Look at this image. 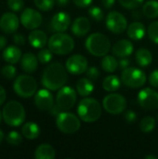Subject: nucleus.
<instances>
[{
	"instance_id": "1",
	"label": "nucleus",
	"mask_w": 158,
	"mask_h": 159,
	"mask_svg": "<svg viewBox=\"0 0 158 159\" xmlns=\"http://www.w3.org/2000/svg\"><path fill=\"white\" fill-rule=\"evenodd\" d=\"M67 70L60 62H52L48 64L43 74L42 85L49 90H59L67 82Z\"/></svg>"
},
{
	"instance_id": "2",
	"label": "nucleus",
	"mask_w": 158,
	"mask_h": 159,
	"mask_svg": "<svg viewBox=\"0 0 158 159\" xmlns=\"http://www.w3.org/2000/svg\"><path fill=\"white\" fill-rule=\"evenodd\" d=\"M102 106L94 98H85L81 100L77 106L79 118L86 123L96 122L102 116Z\"/></svg>"
},
{
	"instance_id": "3",
	"label": "nucleus",
	"mask_w": 158,
	"mask_h": 159,
	"mask_svg": "<svg viewBox=\"0 0 158 159\" xmlns=\"http://www.w3.org/2000/svg\"><path fill=\"white\" fill-rule=\"evenodd\" d=\"M87 50L95 57H103L111 49L110 39L102 33H93L86 40Z\"/></svg>"
},
{
	"instance_id": "4",
	"label": "nucleus",
	"mask_w": 158,
	"mask_h": 159,
	"mask_svg": "<svg viewBox=\"0 0 158 159\" xmlns=\"http://www.w3.org/2000/svg\"><path fill=\"white\" fill-rule=\"evenodd\" d=\"M3 119L8 126L19 127L25 121V110L17 101L8 102L2 111Z\"/></svg>"
},
{
	"instance_id": "5",
	"label": "nucleus",
	"mask_w": 158,
	"mask_h": 159,
	"mask_svg": "<svg viewBox=\"0 0 158 159\" xmlns=\"http://www.w3.org/2000/svg\"><path fill=\"white\" fill-rule=\"evenodd\" d=\"M47 46L53 54L66 55L74 48V40L67 34L56 33L48 39Z\"/></svg>"
},
{
	"instance_id": "6",
	"label": "nucleus",
	"mask_w": 158,
	"mask_h": 159,
	"mask_svg": "<svg viewBox=\"0 0 158 159\" xmlns=\"http://www.w3.org/2000/svg\"><path fill=\"white\" fill-rule=\"evenodd\" d=\"M15 93L21 98H30L36 93L37 83L35 79L28 75L18 76L13 84Z\"/></svg>"
},
{
	"instance_id": "7",
	"label": "nucleus",
	"mask_w": 158,
	"mask_h": 159,
	"mask_svg": "<svg viewBox=\"0 0 158 159\" xmlns=\"http://www.w3.org/2000/svg\"><path fill=\"white\" fill-rule=\"evenodd\" d=\"M56 125L60 131L65 134H74L80 129V119L73 113L62 111L56 116Z\"/></svg>"
},
{
	"instance_id": "8",
	"label": "nucleus",
	"mask_w": 158,
	"mask_h": 159,
	"mask_svg": "<svg viewBox=\"0 0 158 159\" xmlns=\"http://www.w3.org/2000/svg\"><path fill=\"white\" fill-rule=\"evenodd\" d=\"M146 75L140 68L128 67L121 74V81L124 85L131 89L142 88L146 83Z\"/></svg>"
},
{
	"instance_id": "9",
	"label": "nucleus",
	"mask_w": 158,
	"mask_h": 159,
	"mask_svg": "<svg viewBox=\"0 0 158 159\" xmlns=\"http://www.w3.org/2000/svg\"><path fill=\"white\" fill-rule=\"evenodd\" d=\"M127 100L118 93H111L104 97L102 101L103 109L111 115H119L127 108Z\"/></svg>"
},
{
	"instance_id": "10",
	"label": "nucleus",
	"mask_w": 158,
	"mask_h": 159,
	"mask_svg": "<svg viewBox=\"0 0 158 159\" xmlns=\"http://www.w3.org/2000/svg\"><path fill=\"white\" fill-rule=\"evenodd\" d=\"M76 102V92L69 86H63L59 89L56 96V104L61 111L71 110Z\"/></svg>"
},
{
	"instance_id": "11",
	"label": "nucleus",
	"mask_w": 158,
	"mask_h": 159,
	"mask_svg": "<svg viewBox=\"0 0 158 159\" xmlns=\"http://www.w3.org/2000/svg\"><path fill=\"white\" fill-rule=\"evenodd\" d=\"M106 26L110 32L120 34L128 29V20L122 13L111 11L106 17Z\"/></svg>"
},
{
	"instance_id": "12",
	"label": "nucleus",
	"mask_w": 158,
	"mask_h": 159,
	"mask_svg": "<svg viewBox=\"0 0 158 159\" xmlns=\"http://www.w3.org/2000/svg\"><path fill=\"white\" fill-rule=\"evenodd\" d=\"M138 102L145 110L158 109V92L150 88L142 89L138 94Z\"/></svg>"
},
{
	"instance_id": "13",
	"label": "nucleus",
	"mask_w": 158,
	"mask_h": 159,
	"mask_svg": "<svg viewBox=\"0 0 158 159\" xmlns=\"http://www.w3.org/2000/svg\"><path fill=\"white\" fill-rule=\"evenodd\" d=\"M20 20L24 28L28 30H34L42 24L43 17L39 11L31 7H27L21 12Z\"/></svg>"
},
{
	"instance_id": "14",
	"label": "nucleus",
	"mask_w": 158,
	"mask_h": 159,
	"mask_svg": "<svg viewBox=\"0 0 158 159\" xmlns=\"http://www.w3.org/2000/svg\"><path fill=\"white\" fill-rule=\"evenodd\" d=\"M66 70L72 75H81L88 68V61L86 57L80 54L72 55L65 63Z\"/></svg>"
},
{
	"instance_id": "15",
	"label": "nucleus",
	"mask_w": 158,
	"mask_h": 159,
	"mask_svg": "<svg viewBox=\"0 0 158 159\" xmlns=\"http://www.w3.org/2000/svg\"><path fill=\"white\" fill-rule=\"evenodd\" d=\"M34 104L40 111H49L54 105V98L49 89H40L34 95Z\"/></svg>"
},
{
	"instance_id": "16",
	"label": "nucleus",
	"mask_w": 158,
	"mask_h": 159,
	"mask_svg": "<svg viewBox=\"0 0 158 159\" xmlns=\"http://www.w3.org/2000/svg\"><path fill=\"white\" fill-rule=\"evenodd\" d=\"M20 25V20L13 12H6L0 18V29L5 34L15 33Z\"/></svg>"
},
{
	"instance_id": "17",
	"label": "nucleus",
	"mask_w": 158,
	"mask_h": 159,
	"mask_svg": "<svg viewBox=\"0 0 158 159\" xmlns=\"http://www.w3.org/2000/svg\"><path fill=\"white\" fill-rule=\"evenodd\" d=\"M71 24V18L70 15L66 12H58L56 13L52 19L50 25L52 29L57 33H63L65 32Z\"/></svg>"
},
{
	"instance_id": "18",
	"label": "nucleus",
	"mask_w": 158,
	"mask_h": 159,
	"mask_svg": "<svg viewBox=\"0 0 158 159\" xmlns=\"http://www.w3.org/2000/svg\"><path fill=\"white\" fill-rule=\"evenodd\" d=\"M134 47L131 41L128 39H121L117 41L112 48L113 54L118 58L129 57L133 53Z\"/></svg>"
},
{
	"instance_id": "19",
	"label": "nucleus",
	"mask_w": 158,
	"mask_h": 159,
	"mask_svg": "<svg viewBox=\"0 0 158 159\" xmlns=\"http://www.w3.org/2000/svg\"><path fill=\"white\" fill-rule=\"evenodd\" d=\"M90 28H91L90 21L88 18L78 17L74 20L71 29H72V33L75 36L82 37L88 34V32L90 31Z\"/></svg>"
},
{
	"instance_id": "20",
	"label": "nucleus",
	"mask_w": 158,
	"mask_h": 159,
	"mask_svg": "<svg viewBox=\"0 0 158 159\" xmlns=\"http://www.w3.org/2000/svg\"><path fill=\"white\" fill-rule=\"evenodd\" d=\"M38 61H39L34 54H33L31 52H27L21 56L20 67L23 72H25L27 74H33L37 69Z\"/></svg>"
},
{
	"instance_id": "21",
	"label": "nucleus",
	"mask_w": 158,
	"mask_h": 159,
	"mask_svg": "<svg viewBox=\"0 0 158 159\" xmlns=\"http://www.w3.org/2000/svg\"><path fill=\"white\" fill-rule=\"evenodd\" d=\"M30 45L34 48H43L48 42L46 33L42 30H33L28 35Z\"/></svg>"
},
{
	"instance_id": "22",
	"label": "nucleus",
	"mask_w": 158,
	"mask_h": 159,
	"mask_svg": "<svg viewBox=\"0 0 158 159\" xmlns=\"http://www.w3.org/2000/svg\"><path fill=\"white\" fill-rule=\"evenodd\" d=\"M128 35L130 39L139 41L142 39L146 34V29L143 23L140 21H134L128 26Z\"/></svg>"
},
{
	"instance_id": "23",
	"label": "nucleus",
	"mask_w": 158,
	"mask_h": 159,
	"mask_svg": "<svg viewBox=\"0 0 158 159\" xmlns=\"http://www.w3.org/2000/svg\"><path fill=\"white\" fill-rule=\"evenodd\" d=\"M21 50L16 46H8L3 51V59L5 61L11 64L19 62V61L21 59Z\"/></svg>"
},
{
	"instance_id": "24",
	"label": "nucleus",
	"mask_w": 158,
	"mask_h": 159,
	"mask_svg": "<svg viewBox=\"0 0 158 159\" xmlns=\"http://www.w3.org/2000/svg\"><path fill=\"white\" fill-rule=\"evenodd\" d=\"M94 90V84L88 77L80 78L76 83V92L82 97L89 96Z\"/></svg>"
},
{
	"instance_id": "25",
	"label": "nucleus",
	"mask_w": 158,
	"mask_h": 159,
	"mask_svg": "<svg viewBox=\"0 0 158 159\" xmlns=\"http://www.w3.org/2000/svg\"><path fill=\"white\" fill-rule=\"evenodd\" d=\"M55 156V149L48 143L40 144L34 152V157L36 159H54Z\"/></svg>"
},
{
	"instance_id": "26",
	"label": "nucleus",
	"mask_w": 158,
	"mask_h": 159,
	"mask_svg": "<svg viewBox=\"0 0 158 159\" xmlns=\"http://www.w3.org/2000/svg\"><path fill=\"white\" fill-rule=\"evenodd\" d=\"M137 63L142 67H146L150 65L153 61V55L151 51L145 48H141L136 51L135 54Z\"/></svg>"
},
{
	"instance_id": "27",
	"label": "nucleus",
	"mask_w": 158,
	"mask_h": 159,
	"mask_svg": "<svg viewBox=\"0 0 158 159\" xmlns=\"http://www.w3.org/2000/svg\"><path fill=\"white\" fill-rule=\"evenodd\" d=\"M21 134L28 140H34L40 135V128L34 122H27L21 128Z\"/></svg>"
},
{
	"instance_id": "28",
	"label": "nucleus",
	"mask_w": 158,
	"mask_h": 159,
	"mask_svg": "<svg viewBox=\"0 0 158 159\" xmlns=\"http://www.w3.org/2000/svg\"><path fill=\"white\" fill-rule=\"evenodd\" d=\"M121 82L117 75H108L102 81V88L108 92H115L120 89Z\"/></svg>"
},
{
	"instance_id": "29",
	"label": "nucleus",
	"mask_w": 158,
	"mask_h": 159,
	"mask_svg": "<svg viewBox=\"0 0 158 159\" xmlns=\"http://www.w3.org/2000/svg\"><path fill=\"white\" fill-rule=\"evenodd\" d=\"M142 14L148 19H156L158 17V1L150 0L142 6Z\"/></svg>"
},
{
	"instance_id": "30",
	"label": "nucleus",
	"mask_w": 158,
	"mask_h": 159,
	"mask_svg": "<svg viewBox=\"0 0 158 159\" xmlns=\"http://www.w3.org/2000/svg\"><path fill=\"white\" fill-rule=\"evenodd\" d=\"M119 66L118 61L111 55H105L103 56L102 60V68L106 73H113L117 70Z\"/></svg>"
},
{
	"instance_id": "31",
	"label": "nucleus",
	"mask_w": 158,
	"mask_h": 159,
	"mask_svg": "<svg viewBox=\"0 0 158 159\" xmlns=\"http://www.w3.org/2000/svg\"><path fill=\"white\" fill-rule=\"evenodd\" d=\"M156 125V121L154 117L145 116L142 119V121L140 123V128H141L142 131H143L145 133H149L155 129Z\"/></svg>"
},
{
	"instance_id": "32",
	"label": "nucleus",
	"mask_w": 158,
	"mask_h": 159,
	"mask_svg": "<svg viewBox=\"0 0 158 159\" xmlns=\"http://www.w3.org/2000/svg\"><path fill=\"white\" fill-rule=\"evenodd\" d=\"M53 57V52L49 48H41L37 54V59L40 63L47 64L48 63Z\"/></svg>"
},
{
	"instance_id": "33",
	"label": "nucleus",
	"mask_w": 158,
	"mask_h": 159,
	"mask_svg": "<svg viewBox=\"0 0 158 159\" xmlns=\"http://www.w3.org/2000/svg\"><path fill=\"white\" fill-rule=\"evenodd\" d=\"M6 140L7 142V143H9L10 145H14V146H17V145H20L22 142V137L21 135L18 132V131H10L7 137H6Z\"/></svg>"
},
{
	"instance_id": "34",
	"label": "nucleus",
	"mask_w": 158,
	"mask_h": 159,
	"mask_svg": "<svg viewBox=\"0 0 158 159\" xmlns=\"http://www.w3.org/2000/svg\"><path fill=\"white\" fill-rule=\"evenodd\" d=\"M34 5L39 10L49 11L55 5V0H34Z\"/></svg>"
},
{
	"instance_id": "35",
	"label": "nucleus",
	"mask_w": 158,
	"mask_h": 159,
	"mask_svg": "<svg viewBox=\"0 0 158 159\" xmlns=\"http://www.w3.org/2000/svg\"><path fill=\"white\" fill-rule=\"evenodd\" d=\"M149 38L155 43L158 44V21H154L150 23L147 29Z\"/></svg>"
},
{
	"instance_id": "36",
	"label": "nucleus",
	"mask_w": 158,
	"mask_h": 159,
	"mask_svg": "<svg viewBox=\"0 0 158 159\" xmlns=\"http://www.w3.org/2000/svg\"><path fill=\"white\" fill-rule=\"evenodd\" d=\"M88 15L95 21H101L103 20V17H104L102 9L99 7H91L88 9Z\"/></svg>"
},
{
	"instance_id": "37",
	"label": "nucleus",
	"mask_w": 158,
	"mask_h": 159,
	"mask_svg": "<svg viewBox=\"0 0 158 159\" xmlns=\"http://www.w3.org/2000/svg\"><path fill=\"white\" fill-rule=\"evenodd\" d=\"M1 73H2V75L7 78V79H13L15 78L16 75H17V70L16 68L10 63V64H7L6 66H4L1 70Z\"/></svg>"
},
{
	"instance_id": "38",
	"label": "nucleus",
	"mask_w": 158,
	"mask_h": 159,
	"mask_svg": "<svg viewBox=\"0 0 158 159\" xmlns=\"http://www.w3.org/2000/svg\"><path fill=\"white\" fill-rule=\"evenodd\" d=\"M120 5L128 9H136L141 7L144 0H118Z\"/></svg>"
},
{
	"instance_id": "39",
	"label": "nucleus",
	"mask_w": 158,
	"mask_h": 159,
	"mask_svg": "<svg viewBox=\"0 0 158 159\" xmlns=\"http://www.w3.org/2000/svg\"><path fill=\"white\" fill-rule=\"evenodd\" d=\"M7 7L10 10L14 12L20 11L24 7L23 0H7Z\"/></svg>"
},
{
	"instance_id": "40",
	"label": "nucleus",
	"mask_w": 158,
	"mask_h": 159,
	"mask_svg": "<svg viewBox=\"0 0 158 159\" xmlns=\"http://www.w3.org/2000/svg\"><path fill=\"white\" fill-rule=\"evenodd\" d=\"M86 74H87V77H88L92 81L97 80L100 77V71L95 66H91V67L88 68V70L86 71Z\"/></svg>"
},
{
	"instance_id": "41",
	"label": "nucleus",
	"mask_w": 158,
	"mask_h": 159,
	"mask_svg": "<svg viewBox=\"0 0 158 159\" xmlns=\"http://www.w3.org/2000/svg\"><path fill=\"white\" fill-rule=\"evenodd\" d=\"M149 83L152 87L158 88V69H156L150 74L149 76Z\"/></svg>"
},
{
	"instance_id": "42",
	"label": "nucleus",
	"mask_w": 158,
	"mask_h": 159,
	"mask_svg": "<svg viewBox=\"0 0 158 159\" xmlns=\"http://www.w3.org/2000/svg\"><path fill=\"white\" fill-rule=\"evenodd\" d=\"M124 116H125L126 121H127L128 123H129V124L134 123V122L137 120V114H136L134 111H132V110L127 111V112L125 113Z\"/></svg>"
},
{
	"instance_id": "43",
	"label": "nucleus",
	"mask_w": 158,
	"mask_h": 159,
	"mask_svg": "<svg viewBox=\"0 0 158 159\" xmlns=\"http://www.w3.org/2000/svg\"><path fill=\"white\" fill-rule=\"evenodd\" d=\"M25 41H26V39L23 34H13V42L16 45L22 46L25 44Z\"/></svg>"
},
{
	"instance_id": "44",
	"label": "nucleus",
	"mask_w": 158,
	"mask_h": 159,
	"mask_svg": "<svg viewBox=\"0 0 158 159\" xmlns=\"http://www.w3.org/2000/svg\"><path fill=\"white\" fill-rule=\"evenodd\" d=\"M73 2L78 7H87L91 5L92 0H73Z\"/></svg>"
},
{
	"instance_id": "45",
	"label": "nucleus",
	"mask_w": 158,
	"mask_h": 159,
	"mask_svg": "<svg viewBox=\"0 0 158 159\" xmlns=\"http://www.w3.org/2000/svg\"><path fill=\"white\" fill-rule=\"evenodd\" d=\"M118 63H119V66L121 69H126L128 67H129L130 65V60L128 58V57H125V58H120V60L118 61Z\"/></svg>"
},
{
	"instance_id": "46",
	"label": "nucleus",
	"mask_w": 158,
	"mask_h": 159,
	"mask_svg": "<svg viewBox=\"0 0 158 159\" xmlns=\"http://www.w3.org/2000/svg\"><path fill=\"white\" fill-rule=\"evenodd\" d=\"M49 112H50V115L51 116H57L59 114H61L62 111L60 109V107L57 105V104H54L53 105V107L49 110Z\"/></svg>"
},
{
	"instance_id": "47",
	"label": "nucleus",
	"mask_w": 158,
	"mask_h": 159,
	"mask_svg": "<svg viewBox=\"0 0 158 159\" xmlns=\"http://www.w3.org/2000/svg\"><path fill=\"white\" fill-rule=\"evenodd\" d=\"M102 3L103 5V7L107 9H110L111 7H113V6L115 3V0H102Z\"/></svg>"
},
{
	"instance_id": "48",
	"label": "nucleus",
	"mask_w": 158,
	"mask_h": 159,
	"mask_svg": "<svg viewBox=\"0 0 158 159\" xmlns=\"http://www.w3.org/2000/svg\"><path fill=\"white\" fill-rule=\"evenodd\" d=\"M6 98H7V93H6V90L5 89L0 85V105H2L5 101H6Z\"/></svg>"
},
{
	"instance_id": "49",
	"label": "nucleus",
	"mask_w": 158,
	"mask_h": 159,
	"mask_svg": "<svg viewBox=\"0 0 158 159\" xmlns=\"http://www.w3.org/2000/svg\"><path fill=\"white\" fill-rule=\"evenodd\" d=\"M6 45H7V39L5 36L3 35H0V50H2L3 48H6Z\"/></svg>"
},
{
	"instance_id": "50",
	"label": "nucleus",
	"mask_w": 158,
	"mask_h": 159,
	"mask_svg": "<svg viewBox=\"0 0 158 159\" xmlns=\"http://www.w3.org/2000/svg\"><path fill=\"white\" fill-rule=\"evenodd\" d=\"M70 0H56V3L59 7H65L69 4Z\"/></svg>"
},
{
	"instance_id": "51",
	"label": "nucleus",
	"mask_w": 158,
	"mask_h": 159,
	"mask_svg": "<svg viewBox=\"0 0 158 159\" xmlns=\"http://www.w3.org/2000/svg\"><path fill=\"white\" fill-rule=\"evenodd\" d=\"M145 159H157V157L149 155V156H146V157H145Z\"/></svg>"
},
{
	"instance_id": "52",
	"label": "nucleus",
	"mask_w": 158,
	"mask_h": 159,
	"mask_svg": "<svg viewBox=\"0 0 158 159\" xmlns=\"http://www.w3.org/2000/svg\"><path fill=\"white\" fill-rule=\"evenodd\" d=\"M3 139H4V133H3V131L0 129V143H2Z\"/></svg>"
},
{
	"instance_id": "53",
	"label": "nucleus",
	"mask_w": 158,
	"mask_h": 159,
	"mask_svg": "<svg viewBox=\"0 0 158 159\" xmlns=\"http://www.w3.org/2000/svg\"><path fill=\"white\" fill-rule=\"evenodd\" d=\"M2 118H3V116H2V114H1V112H0V123H1V120H2Z\"/></svg>"
}]
</instances>
